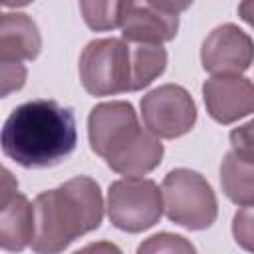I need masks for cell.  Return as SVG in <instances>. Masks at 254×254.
Masks as SVG:
<instances>
[{
  "label": "cell",
  "mask_w": 254,
  "mask_h": 254,
  "mask_svg": "<svg viewBox=\"0 0 254 254\" xmlns=\"http://www.w3.org/2000/svg\"><path fill=\"white\" fill-rule=\"evenodd\" d=\"M77 143L75 117L54 99L18 105L2 127V153L24 169H46L65 161Z\"/></svg>",
  "instance_id": "6da1fadb"
},
{
  "label": "cell",
  "mask_w": 254,
  "mask_h": 254,
  "mask_svg": "<svg viewBox=\"0 0 254 254\" xmlns=\"http://www.w3.org/2000/svg\"><path fill=\"white\" fill-rule=\"evenodd\" d=\"M36 232L32 250L56 254L65 250L73 240L99 228L103 220V196L99 185L89 177H73L40 192L34 198Z\"/></svg>",
  "instance_id": "7a4b0ae2"
},
{
  "label": "cell",
  "mask_w": 254,
  "mask_h": 254,
  "mask_svg": "<svg viewBox=\"0 0 254 254\" xmlns=\"http://www.w3.org/2000/svg\"><path fill=\"white\" fill-rule=\"evenodd\" d=\"M79 79L89 95L105 97L133 89V42L125 38L91 40L79 56Z\"/></svg>",
  "instance_id": "3957f363"
},
{
  "label": "cell",
  "mask_w": 254,
  "mask_h": 254,
  "mask_svg": "<svg viewBox=\"0 0 254 254\" xmlns=\"http://www.w3.org/2000/svg\"><path fill=\"white\" fill-rule=\"evenodd\" d=\"M161 190L165 214L171 222L187 230H204L216 220V194L200 173L175 169L163 179Z\"/></svg>",
  "instance_id": "277c9868"
},
{
  "label": "cell",
  "mask_w": 254,
  "mask_h": 254,
  "mask_svg": "<svg viewBox=\"0 0 254 254\" xmlns=\"http://www.w3.org/2000/svg\"><path fill=\"white\" fill-rule=\"evenodd\" d=\"M163 190L151 179L125 177L113 181L107 190V216L123 232H143L163 216Z\"/></svg>",
  "instance_id": "5b68a950"
},
{
  "label": "cell",
  "mask_w": 254,
  "mask_h": 254,
  "mask_svg": "<svg viewBox=\"0 0 254 254\" xmlns=\"http://www.w3.org/2000/svg\"><path fill=\"white\" fill-rule=\"evenodd\" d=\"M137 111L129 101H105L91 109L87 117L89 147L109 165L135 145L143 133Z\"/></svg>",
  "instance_id": "8992f818"
},
{
  "label": "cell",
  "mask_w": 254,
  "mask_h": 254,
  "mask_svg": "<svg viewBox=\"0 0 254 254\" xmlns=\"http://www.w3.org/2000/svg\"><path fill=\"white\" fill-rule=\"evenodd\" d=\"M141 117L145 129L159 139H177L194 127L196 105L183 85L165 83L143 95Z\"/></svg>",
  "instance_id": "52a82bcc"
},
{
  "label": "cell",
  "mask_w": 254,
  "mask_h": 254,
  "mask_svg": "<svg viewBox=\"0 0 254 254\" xmlns=\"http://www.w3.org/2000/svg\"><path fill=\"white\" fill-rule=\"evenodd\" d=\"M200 62L212 75L242 73L254 62V42L236 24H220L204 38Z\"/></svg>",
  "instance_id": "ba28073f"
},
{
  "label": "cell",
  "mask_w": 254,
  "mask_h": 254,
  "mask_svg": "<svg viewBox=\"0 0 254 254\" xmlns=\"http://www.w3.org/2000/svg\"><path fill=\"white\" fill-rule=\"evenodd\" d=\"M36 232L34 204L18 192V183L8 169H2L0 185V246L6 252H20L32 244Z\"/></svg>",
  "instance_id": "9c48e42d"
},
{
  "label": "cell",
  "mask_w": 254,
  "mask_h": 254,
  "mask_svg": "<svg viewBox=\"0 0 254 254\" xmlns=\"http://www.w3.org/2000/svg\"><path fill=\"white\" fill-rule=\"evenodd\" d=\"M202 99L216 123L230 125L254 113V83L240 73L212 75L202 83Z\"/></svg>",
  "instance_id": "30bf717a"
},
{
  "label": "cell",
  "mask_w": 254,
  "mask_h": 254,
  "mask_svg": "<svg viewBox=\"0 0 254 254\" xmlns=\"http://www.w3.org/2000/svg\"><path fill=\"white\" fill-rule=\"evenodd\" d=\"M119 28L127 42L165 44L179 32V14L165 12L151 0H123Z\"/></svg>",
  "instance_id": "8fae6325"
},
{
  "label": "cell",
  "mask_w": 254,
  "mask_h": 254,
  "mask_svg": "<svg viewBox=\"0 0 254 254\" xmlns=\"http://www.w3.org/2000/svg\"><path fill=\"white\" fill-rule=\"evenodd\" d=\"M42 50V36L36 22L22 12L2 14L0 24V62L36 60Z\"/></svg>",
  "instance_id": "7c38bea8"
},
{
  "label": "cell",
  "mask_w": 254,
  "mask_h": 254,
  "mask_svg": "<svg viewBox=\"0 0 254 254\" xmlns=\"http://www.w3.org/2000/svg\"><path fill=\"white\" fill-rule=\"evenodd\" d=\"M220 187L234 204H254V161L242 159L234 151L226 153L220 165Z\"/></svg>",
  "instance_id": "4fadbf2b"
},
{
  "label": "cell",
  "mask_w": 254,
  "mask_h": 254,
  "mask_svg": "<svg viewBox=\"0 0 254 254\" xmlns=\"http://www.w3.org/2000/svg\"><path fill=\"white\" fill-rule=\"evenodd\" d=\"M123 0H79L83 22L93 32H109L119 28V12Z\"/></svg>",
  "instance_id": "5bb4252c"
},
{
  "label": "cell",
  "mask_w": 254,
  "mask_h": 254,
  "mask_svg": "<svg viewBox=\"0 0 254 254\" xmlns=\"http://www.w3.org/2000/svg\"><path fill=\"white\" fill-rule=\"evenodd\" d=\"M139 254L143 252H194V246L179 234H171V232H159L149 236L145 242L139 244L137 248Z\"/></svg>",
  "instance_id": "9a60e30c"
},
{
  "label": "cell",
  "mask_w": 254,
  "mask_h": 254,
  "mask_svg": "<svg viewBox=\"0 0 254 254\" xmlns=\"http://www.w3.org/2000/svg\"><path fill=\"white\" fill-rule=\"evenodd\" d=\"M232 236L240 248L254 252V204L236 210L232 218Z\"/></svg>",
  "instance_id": "2e32d148"
},
{
  "label": "cell",
  "mask_w": 254,
  "mask_h": 254,
  "mask_svg": "<svg viewBox=\"0 0 254 254\" xmlns=\"http://www.w3.org/2000/svg\"><path fill=\"white\" fill-rule=\"evenodd\" d=\"M230 147L238 157L254 161V119L230 131Z\"/></svg>",
  "instance_id": "e0dca14e"
},
{
  "label": "cell",
  "mask_w": 254,
  "mask_h": 254,
  "mask_svg": "<svg viewBox=\"0 0 254 254\" xmlns=\"http://www.w3.org/2000/svg\"><path fill=\"white\" fill-rule=\"evenodd\" d=\"M0 83L2 97H8L12 91L22 89L26 83V65L22 62H0Z\"/></svg>",
  "instance_id": "ac0fdd59"
},
{
  "label": "cell",
  "mask_w": 254,
  "mask_h": 254,
  "mask_svg": "<svg viewBox=\"0 0 254 254\" xmlns=\"http://www.w3.org/2000/svg\"><path fill=\"white\" fill-rule=\"evenodd\" d=\"M155 6H159L161 10L165 12H171V14H181L185 12L187 8H190V4L194 0H151Z\"/></svg>",
  "instance_id": "d6986e66"
},
{
  "label": "cell",
  "mask_w": 254,
  "mask_h": 254,
  "mask_svg": "<svg viewBox=\"0 0 254 254\" xmlns=\"http://www.w3.org/2000/svg\"><path fill=\"white\" fill-rule=\"evenodd\" d=\"M238 16H240L248 26L254 28V0H242V2L238 4Z\"/></svg>",
  "instance_id": "ffe728a7"
},
{
  "label": "cell",
  "mask_w": 254,
  "mask_h": 254,
  "mask_svg": "<svg viewBox=\"0 0 254 254\" xmlns=\"http://www.w3.org/2000/svg\"><path fill=\"white\" fill-rule=\"evenodd\" d=\"M30 2H34V0H2V6L4 8H20V6H28Z\"/></svg>",
  "instance_id": "44dd1931"
}]
</instances>
